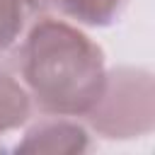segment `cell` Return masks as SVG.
<instances>
[{
	"label": "cell",
	"instance_id": "3957f363",
	"mask_svg": "<svg viewBox=\"0 0 155 155\" xmlns=\"http://www.w3.org/2000/svg\"><path fill=\"white\" fill-rule=\"evenodd\" d=\"M92 148L90 128L75 121L73 116H44L31 124L22 140L15 145V153H48V155H75Z\"/></svg>",
	"mask_w": 155,
	"mask_h": 155
},
{
	"label": "cell",
	"instance_id": "ba28073f",
	"mask_svg": "<svg viewBox=\"0 0 155 155\" xmlns=\"http://www.w3.org/2000/svg\"><path fill=\"white\" fill-rule=\"evenodd\" d=\"M36 2H39V5H44V2H46V0H36Z\"/></svg>",
	"mask_w": 155,
	"mask_h": 155
},
{
	"label": "cell",
	"instance_id": "8992f818",
	"mask_svg": "<svg viewBox=\"0 0 155 155\" xmlns=\"http://www.w3.org/2000/svg\"><path fill=\"white\" fill-rule=\"evenodd\" d=\"M41 5L36 0H0V58H5L22 39L27 22Z\"/></svg>",
	"mask_w": 155,
	"mask_h": 155
},
{
	"label": "cell",
	"instance_id": "6da1fadb",
	"mask_svg": "<svg viewBox=\"0 0 155 155\" xmlns=\"http://www.w3.org/2000/svg\"><path fill=\"white\" fill-rule=\"evenodd\" d=\"M17 68L34 109L75 119L97 102L107 58L102 46L78 24L41 15L17 44Z\"/></svg>",
	"mask_w": 155,
	"mask_h": 155
},
{
	"label": "cell",
	"instance_id": "5b68a950",
	"mask_svg": "<svg viewBox=\"0 0 155 155\" xmlns=\"http://www.w3.org/2000/svg\"><path fill=\"white\" fill-rule=\"evenodd\" d=\"M34 116V102L24 82L7 70H0V136L19 131Z\"/></svg>",
	"mask_w": 155,
	"mask_h": 155
},
{
	"label": "cell",
	"instance_id": "7a4b0ae2",
	"mask_svg": "<svg viewBox=\"0 0 155 155\" xmlns=\"http://www.w3.org/2000/svg\"><path fill=\"white\" fill-rule=\"evenodd\" d=\"M87 128L107 140H133L155 128V82L148 68L116 65L107 70L102 92L82 116Z\"/></svg>",
	"mask_w": 155,
	"mask_h": 155
},
{
	"label": "cell",
	"instance_id": "52a82bcc",
	"mask_svg": "<svg viewBox=\"0 0 155 155\" xmlns=\"http://www.w3.org/2000/svg\"><path fill=\"white\" fill-rule=\"evenodd\" d=\"M5 150H7V148H5V145H2V143H0V153H5Z\"/></svg>",
	"mask_w": 155,
	"mask_h": 155
},
{
	"label": "cell",
	"instance_id": "277c9868",
	"mask_svg": "<svg viewBox=\"0 0 155 155\" xmlns=\"http://www.w3.org/2000/svg\"><path fill=\"white\" fill-rule=\"evenodd\" d=\"M48 5L78 27L104 29L119 22L128 0H48Z\"/></svg>",
	"mask_w": 155,
	"mask_h": 155
}]
</instances>
